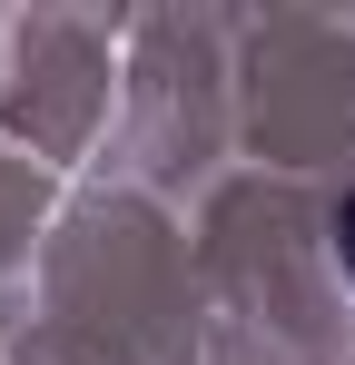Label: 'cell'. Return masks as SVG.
<instances>
[{"label":"cell","mask_w":355,"mask_h":365,"mask_svg":"<svg viewBox=\"0 0 355 365\" xmlns=\"http://www.w3.org/2000/svg\"><path fill=\"white\" fill-rule=\"evenodd\" d=\"M336 257H346V277H355V187L336 197Z\"/></svg>","instance_id":"obj_1"}]
</instances>
